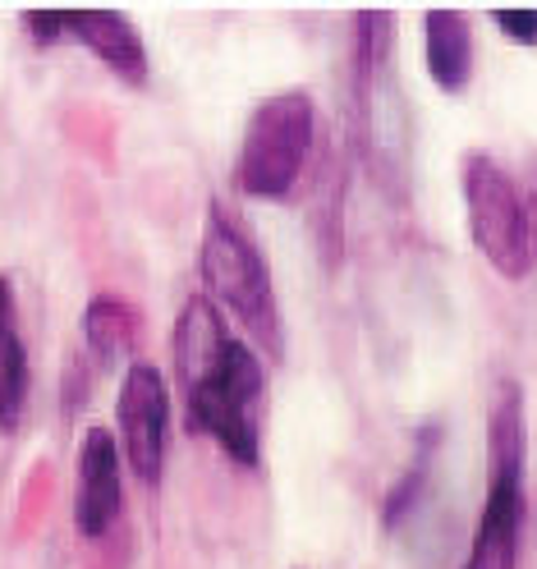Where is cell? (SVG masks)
Listing matches in <instances>:
<instances>
[{
    "mask_svg": "<svg viewBox=\"0 0 537 569\" xmlns=\"http://www.w3.org/2000/svg\"><path fill=\"white\" fill-rule=\"evenodd\" d=\"M175 368L185 386L189 432L217 441L235 465L262 459V396L267 372L258 349L239 340L207 295L185 299L175 317Z\"/></svg>",
    "mask_w": 537,
    "mask_h": 569,
    "instance_id": "obj_1",
    "label": "cell"
},
{
    "mask_svg": "<svg viewBox=\"0 0 537 569\" xmlns=\"http://www.w3.org/2000/svg\"><path fill=\"white\" fill-rule=\"evenodd\" d=\"M528 418H524V386L496 381L491 413H487V501L478 515L474 547L464 569H519L524 556V523H528Z\"/></svg>",
    "mask_w": 537,
    "mask_h": 569,
    "instance_id": "obj_2",
    "label": "cell"
},
{
    "mask_svg": "<svg viewBox=\"0 0 537 569\" xmlns=\"http://www.w3.org/2000/svg\"><path fill=\"white\" fill-rule=\"evenodd\" d=\"M198 271H202V284H207V299L217 308H226V312H235L239 327L253 336L271 359H280L285 353V327H280L276 284H271L267 258L258 253V243L243 234V226L221 202L207 207Z\"/></svg>",
    "mask_w": 537,
    "mask_h": 569,
    "instance_id": "obj_3",
    "label": "cell"
},
{
    "mask_svg": "<svg viewBox=\"0 0 537 569\" xmlns=\"http://www.w3.org/2000/svg\"><path fill=\"white\" fill-rule=\"evenodd\" d=\"M312 133H317V106L304 88L258 101L239 142L235 184L248 198H267V202L290 198L312 152Z\"/></svg>",
    "mask_w": 537,
    "mask_h": 569,
    "instance_id": "obj_4",
    "label": "cell"
},
{
    "mask_svg": "<svg viewBox=\"0 0 537 569\" xmlns=\"http://www.w3.org/2000/svg\"><path fill=\"white\" fill-rule=\"evenodd\" d=\"M464 207H469V234L478 253L500 276H528L537 262V226L515 184V174L487 152L464 157Z\"/></svg>",
    "mask_w": 537,
    "mask_h": 569,
    "instance_id": "obj_5",
    "label": "cell"
},
{
    "mask_svg": "<svg viewBox=\"0 0 537 569\" xmlns=\"http://www.w3.org/2000/svg\"><path fill=\"white\" fill-rule=\"evenodd\" d=\"M120 450L138 482L157 487L166 473V437H170V390L152 363H129L116 400Z\"/></svg>",
    "mask_w": 537,
    "mask_h": 569,
    "instance_id": "obj_6",
    "label": "cell"
},
{
    "mask_svg": "<svg viewBox=\"0 0 537 569\" xmlns=\"http://www.w3.org/2000/svg\"><path fill=\"white\" fill-rule=\"evenodd\" d=\"M120 515V441L111 427H88L79 446V491H74V523L83 538L111 532Z\"/></svg>",
    "mask_w": 537,
    "mask_h": 569,
    "instance_id": "obj_7",
    "label": "cell"
},
{
    "mask_svg": "<svg viewBox=\"0 0 537 569\" xmlns=\"http://www.w3.org/2000/svg\"><path fill=\"white\" fill-rule=\"evenodd\" d=\"M64 32H74V38L125 83H133V88L148 83V47H142V32L133 28L129 14H120V10H74V14H64Z\"/></svg>",
    "mask_w": 537,
    "mask_h": 569,
    "instance_id": "obj_8",
    "label": "cell"
},
{
    "mask_svg": "<svg viewBox=\"0 0 537 569\" xmlns=\"http://www.w3.org/2000/svg\"><path fill=\"white\" fill-rule=\"evenodd\" d=\"M422 51L427 74L441 92H464L474 79V23L459 10H427L422 14Z\"/></svg>",
    "mask_w": 537,
    "mask_h": 569,
    "instance_id": "obj_9",
    "label": "cell"
},
{
    "mask_svg": "<svg viewBox=\"0 0 537 569\" xmlns=\"http://www.w3.org/2000/svg\"><path fill=\"white\" fill-rule=\"evenodd\" d=\"M28 349H23V331H19V308H14V284L10 276H0V427L14 432L28 409Z\"/></svg>",
    "mask_w": 537,
    "mask_h": 569,
    "instance_id": "obj_10",
    "label": "cell"
},
{
    "mask_svg": "<svg viewBox=\"0 0 537 569\" xmlns=\"http://www.w3.org/2000/svg\"><path fill=\"white\" fill-rule=\"evenodd\" d=\"M138 331H142L138 308L129 299H120V295H97L88 303V312H83V336H88V349H92L97 368L125 363L133 353V345H138Z\"/></svg>",
    "mask_w": 537,
    "mask_h": 569,
    "instance_id": "obj_11",
    "label": "cell"
},
{
    "mask_svg": "<svg viewBox=\"0 0 537 569\" xmlns=\"http://www.w3.org/2000/svg\"><path fill=\"white\" fill-rule=\"evenodd\" d=\"M491 23L506 32V38H515L519 47H537V10H496Z\"/></svg>",
    "mask_w": 537,
    "mask_h": 569,
    "instance_id": "obj_12",
    "label": "cell"
},
{
    "mask_svg": "<svg viewBox=\"0 0 537 569\" xmlns=\"http://www.w3.org/2000/svg\"><path fill=\"white\" fill-rule=\"evenodd\" d=\"M23 23L32 28V38H38L42 47H51L60 32H64V14H51V10H42V14H23Z\"/></svg>",
    "mask_w": 537,
    "mask_h": 569,
    "instance_id": "obj_13",
    "label": "cell"
}]
</instances>
